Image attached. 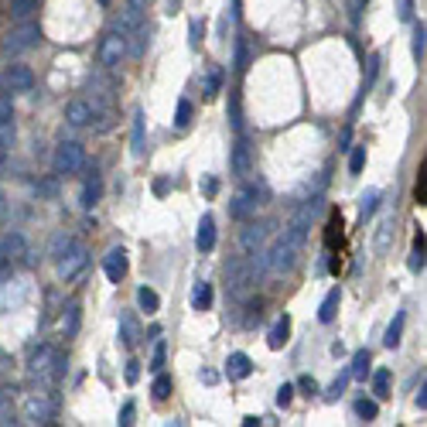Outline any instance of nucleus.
<instances>
[{
  "instance_id": "c03bdc74",
  "label": "nucleus",
  "mask_w": 427,
  "mask_h": 427,
  "mask_svg": "<svg viewBox=\"0 0 427 427\" xmlns=\"http://www.w3.org/2000/svg\"><path fill=\"white\" fill-rule=\"evenodd\" d=\"M229 123H233V130L243 127V120H239V96L233 93V106H229Z\"/></svg>"
},
{
  "instance_id": "79ce46f5",
  "label": "nucleus",
  "mask_w": 427,
  "mask_h": 427,
  "mask_svg": "<svg viewBox=\"0 0 427 427\" xmlns=\"http://www.w3.org/2000/svg\"><path fill=\"white\" fill-rule=\"evenodd\" d=\"M349 380H352V372L346 369V372H342V376H338V380H335V383L329 387V397H338V393L346 389V383H349Z\"/></svg>"
},
{
  "instance_id": "b1692460",
  "label": "nucleus",
  "mask_w": 427,
  "mask_h": 427,
  "mask_svg": "<svg viewBox=\"0 0 427 427\" xmlns=\"http://www.w3.org/2000/svg\"><path fill=\"white\" fill-rule=\"evenodd\" d=\"M99 195H103V181H99V175H93L86 185H82V205L93 209V205L99 202Z\"/></svg>"
},
{
  "instance_id": "6ab92c4d",
  "label": "nucleus",
  "mask_w": 427,
  "mask_h": 427,
  "mask_svg": "<svg viewBox=\"0 0 427 427\" xmlns=\"http://www.w3.org/2000/svg\"><path fill=\"white\" fill-rule=\"evenodd\" d=\"M404 325H407V314H404V311H397V314H393V321H389L387 335H383V342H387L389 349H397V346H400V338H404Z\"/></svg>"
},
{
  "instance_id": "7c9ffc66",
  "label": "nucleus",
  "mask_w": 427,
  "mask_h": 427,
  "mask_svg": "<svg viewBox=\"0 0 427 427\" xmlns=\"http://www.w3.org/2000/svg\"><path fill=\"white\" fill-rule=\"evenodd\" d=\"M376 205H380V192H376V188H369V192L363 195V202H359V215L369 219V215L376 212Z\"/></svg>"
},
{
  "instance_id": "a878e982",
  "label": "nucleus",
  "mask_w": 427,
  "mask_h": 427,
  "mask_svg": "<svg viewBox=\"0 0 427 427\" xmlns=\"http://www.w3.org/2000/svg\"><path fill=\"white\" fill-rule=\"evenodd\" d=\"M38 11V0H11V18L14 21H28Z\"/></svg>"
},
{
  "instance_id": "c756f323",
  "label": "nucleus",
  "mask_w": 427,
  "mask_h": 427,
  "mask_svg": "<svg viewBox=\"0 0 427 427\" xmlns=\"http://www.w3.org/2000/svg\"><path fill=\"white\" fill-rule=\"evenodd\" d=\"M349 372L355 376V380H363L369 372V352L366 349H359L355 355H352V366H349Z\"/></svg>"
},
{
  "instance_id": "aec40b11",
  "label": "nucleus",
  "mask_w": 427,
  "mask_h": 427,
  "mask_svg": "<svg viewBox=\"0 0 427 427\" xmlns=\"http://www.w3.org/2000/svg\"><path fill=\"white\" fill-rule=\"evenodd\" d=\"M192 308L195 311H209V308H212V284H209V280H198V284H195Z\"/></svg>"
},
{
  "instance_id": "5701e85b",
  "label": "nucleus",
  "mask_w": 427,
  "mask_h": 427,
  "mask_svg": "<svg viewBox=\"0 0 427 427\" xmlns=\"http://www.w3.org/2000/svg\"><path fill=\"white\" fill-rule=\"evenodd\" d=\"M79 318H82V308H79V304H69L65 314H62V335H65V338H72L79 331Z\"/></svg>"
},
{
  "instance_id": "ea45409f",
  "label": "nucleus",
  "mask_w": 427,
  "mask_h": 427,
  "mask_svg": "<svg viewBox=\"0 0 427 427\" xmlns=\"http://www.w3.org/2000/svg\"><path fill=\"white\" fill-rule=\"evenodd\" d=\"M363 164H366V147H355L352 157H349V171H352V175H359V171H363Z\"/></svg>"
},
{
  "instance_id": "6e6d98bb",
  "label": "nucleus",
  "mask_w": 427,
  "mask_h": 427,
  "mask_svg": "<svg viewBox=\"0 0 427 427\" xmlns=\"http://www.w3.org/2000/svg\"><path fill=\"white\" fill-rule=\"evenodd\" d=\"M38 195H55V181L48 178V181H41L38 185Z\"/></svg>"
},
{
  "instance_id": "20e7f679",
  "label": "nucleus",
  "mask_w": 427,
  "mask_h": 427,
  "mask_svg": "<svg viewBox=\"0 0 427 427\" xmlns=\"http://www.w3.org/2000/svg\"><path fill=\"white\" fill-rule=\"evenodd\" d=\"M86 267H89V250H86V246H79V243H72V246L59 256V280L72 284V280H76Z\"/></svg>"
},
{
  "instance_id": "4be33fe9",
  "label": "nucleus",
  "mask_w": 427,
  "mask_h": 427,
  "mask_svg": "<svg viewBox=\"0 0 427 427\" xmlns=\"http://www.w3.org/2000/svg\"><path fill=\"white\" fill-rule=\"evenodd\" d=\"M219 86H222V69H219V65H212V69L202 76V96L215 99V96H219Z\"/></svg>"
},
{
  "instance_id": "4c0bfd02",
  "label": "nucleus",
  "mask_w": 427,
  "mask_h": 427,
  "mask_svg": "<svg viewBox=\"0 0 427 427\" xmlns=\"http://www.w3.org/2000/svg\"><path fill=\"white\" fill-rule=\"evenodd\" d=\"M424 38H427L424 24H417V28H414V62H417V65L424 62Z\"/></svg>"
},
{
  "instance_id": "37998d69",
  "label": "nucleus",
  "mask_w": 427,
  "mask_h": 427,
  "mask_svg": "<svg viewBox=\"0 0 427 427\" xmlns=\"http://www.w3.org/2000/svg\"><path fill=\"white\" fill-rule=\"evenodd\" d=\"M164 355H168V346H164V342H157V346H154V359H151V369L164 366Z\"/></svg>"
},
{
  "instance_id": "f8f14e48",
  "label": "nucleus",
  "mask_w": 427,
  "mask_h": 427,
  "mask_svg": "<svg viewBox=\"0 0 427 427\" xmlns=\"http://www.w3.org/2000/svg\"><path fill=\"white\" fill-rule=\"evenodd\" d=\"M93 117H96V110H93V103H86V99H72V103L65 106V120H69L72 127H86Z\"/></svg>"
},
{
  "instance_id": "864d4df0",
  "label": "nucleus",
  "mask_w": 427,
  "mask_h": 427,
  "mask_svg": "<svg viewBox=\"0 0 427 427\" xmlns=\"http://www.w3.org/2000/svg\"><path fill=\"white\" fill-rule=\"evenodd\" d=\"M202 188H205V195L212 198V195L219 192V181H215V178H205V181H202Z\"/></svg>"
},
{
  "instance_id": "680f3d73",
  "label": "nucleus",
  "mask_w": 427,
  "mask_h": 427,
  "mask_svg": "<svg viewBox=\"0 0 427 427\" xmlns=\"http://www.w3.org/2000/svg\"><path fill=\"white\" fill-rule=\"evenodd\" d=\"M355 7H366V0H355Z\"/></svg>"
},
{
  "instance_id": "39448f33",
  "label": "nucleus",
  "mask_w": 427,
  "mask_h": 427,
  "mask_svg": "<svg viewBox=\"0 0 427 427\" xmlns=\"http://www.w3.org/2000/svg\"><path fill=\"white\" fill-rule=\"evenodd\" d=\"M82 164H86L82 144H76V140L59 144V151H55V171L59 175H76V171H82Z\"/></svg>"
},
{
  "instance_id": "6e6552de",
  "label": "nucleus",
  "mask_w": 427,
  "mask_h": 427,
  "mask_svg": "<svg viewBox=\"0 0 427 427\" xmlns=\"http://www.w3.org/2000/svg\"><path fill=\"white\" fill-rule=\"evenodd\" d=\"M31 86H35V72L28 65H11L4 72V89L7 93H31Z\"/></svg>"
},
{
  "instance_id": "412c9836",
  "label": "nucleus",
  "mask_w": 427,
  "mask_h": 427,
  "mask_svg": "<svg viewBox=\"0 0 427 427\" xmlns=\"http://www.w3.org/2000/svg\"><path fill=\"white\" fill-rule=\"evenodd\" d=\"M342 215L338 212H331V219H329V226H325V246L329 250H338L342 246Z\"/></svg>"
},
{
  "instance_id": "4d7b16f0",
  "label": "nucleus",
  "mask_w": 427,
  "mask_h": 427,
  "mask_svg": "<svg viewBox=\"0 0 427 427\" xmlns=\"http://www.w3.org/2000/svg\"><path fill=\"white\" fill-rule=\"evenodd\" d=\"M127 4H130V7H134L137 14H144V11H147V0H127Z\"/></svg>"
},
{
  "instance_id": "f704fd0d",
  "label": "nucleus",
  "mask_w": 427,
  "mask_h": 427,
  "mask_svg": "<svg viewBox=\"0 0 427 427\" xmlns=\"http://www.w3.org/2000/svg\"><path fill=\"white\" fill-rule=\"evenodd\" d=\"M151 393H154V400H168L171 397V380L164 376V372H157L154 387H151Z\"/></svg>"
},
{
  "instance_id": "a19ab883",
  "label": "nucleus",
  "mask_w": 427,
  "mask_h": 427,
  "mask_svg": "<svg viewBox=\"0 0 427 427\" xmlns=\"http://www.w3.org/2000/svg\"><path fill=\"white\" fill-rule=\"evenodd\" d=\"M7 120H14V103L11 96H0V123H7Z\"/></svg>"
},
{
  "instance_id": "49530a36",
  "label": "nucleus",
  "mask_w": 427,
  "mask_h": 427,
  "mask_svg": "<svg viewBox=\"0 0 427 427\" xmlns=\"http://www.w3.org/2000/svg\"><path fill=\"white\" fill-rule=\"evenodd\" d=\"M130 424H134V404L127 400V404H123V410H120V427H130Z\"/></svg>"
},
{
  "instance_id": "ddd939ff",
  "label": "nucleus",
  "mask_w": 427,
  "mask_h": 427,
  "mask_svg": "<svg viewBox=\"0 0 427 427\" xmlns=\"http://www.w3.org/2000/svg\"><path fill=\"white\" fill-rule=\"evenodd\" d=\"M253 168V157H250V144H246V137H239L233 147V175L236 178H246Z\"/></svg>"
},
{
  "instance_id": "2eb2a0df",
  "label": "nucleus",
  "mask_w": 427,
  "mask_h": 427,
  "mask_svg": "<svg viewBox=\"0 0 427 427\" xmlns=\"http://www.w3.org/2000/svg\"><path fill=\"white\" fill-rule=\"evenodd\" d=\"M250 372H253V359L246 352H233V355L226 359V376H229V380H246Z\"/></svg>"
},
{
  "instance_id": "8fccbe9b",
  "label": "nucleus",
  "mask_w": 427,
  "mask_h": 427,
  "mask_svg": "<svg viewBox=\"0 0 427 427\" xmlns=\"http://www.w3.org/2000/svg\"><path fill=\"white\" fill-rule=\"evenodd\" d=\"M297 387L304 389V393H308V397H314V393H318V383H314V380H311V376H301V380H297Z\"/></svg>"
},
{
  "instance_id": "c9c22d12",
  "label": "nucleus",
  "mask_w": 427,
  "mask_h": 427,
  "mask_svg": "<svg viewBox=\"0 0 427 427\" xmlns=\"http://www.w3.org/2000/svg\"><path fill=\"white\" fill-rule=\"evenodd\" d=\"M134 154H144V113H134Z\"/></svg>"
},
{
  "instance_id": "72a5a7b5",
  "label": "nucleus",
  "mask_w": 427,
  "mask_h": 427,
  "mask_svg": "<svg viewBox=\"0 0 427 427\" xmlns=\"http://www.w3.org/2000/svg\"><path fill=\"white\" fill-rule=\"evenodd\" d=\"M0 424H14V407H11V389H0Z\"/></svg>"
},
{
  "instance_id": "a18cd8bd",
  "label": "nucleus",
  "mask_w": 427,
  "mask_h": 427,
  "mask_svg": "<svg viewBox=\"0 0 427 427\" xmlns=\"http://www.w3.org/2000/svg\"><path fill=\"white\" fill-rule=\"evenodd\" d=\"M123 376H127V383H137V380H140V363H137V359H130V363H127V369H123Z\"/></svg>"
},
{
  "instance_id": "58836bf2",
  "label": "nucleus",
  "mask_w": 427,
  "mask_h": 427,
  "mask_svg": "<svg viewBox=\"0 0 427 427\" xmlns=\"http://www.w3.org/2000/svg\"><path fill=\"white\" fill-rule=\"evenodd\" d=\"M246 65H250V52H246V38L239 35V38H236V69L243 72Z\"/></svg>"
},
{
  "instance_id": "cd10ccee",
  "label": "nucleus",
  "mask_w": 427,
  "mask_h": 427,
  "mask_svg": "<svg viewBox=\"0 0 427 427\" xmlns=\"http://www.w3.org/2000/svg\"><path fill=\"white\" fill-rule=\"evenodd\" d=\"M192 103L188 99H178V110H175V130H188V123H192Z\"/></svg>"
},
{
  "instance_id": "423d86ee",
  "label": "nucleus",
  "mask_w": 427,
  "mask_h": 427,
  "mask_svg": "<svg viewBox=\"0 0 427 427\" xmlns=\"http://www.w3.org/2000/svg\"><path fill=\"white\" fill-rule=\"evenodd\" d=\"M38 41H41V28H38V24H21V28H14V31L7 35L4 52H7V55H21V52L35 48Z\"/></svg>"
},
{
  "instance_id": "a211bd4d",
  "label": "nucleus",
  "mask_w": 427,
  "mask_h": 427,
  "mask_svg": "<svg viewBox=\"0 0 427 427\" xmlns=\"http://www.w3.org/2000/svg\"><path fill=\"white\" fill-rule=\"evenodd\" d=\"M137 338H140V331H137V318L130 314V311H123V314H120V342H123L127 349H134Z\"/></svg>"
},
{
  "instance_id": "dca6fc26",
  "label": "nucleus",
  "mask_w": 427,
  "mask_h": 427,
  "mask_svg": "<svg viewBox=\"0 0 427 427\" xmlns=\"http://www.w3.org/2000/svg\"><path fill=\"white\" fill-rule=\"evenodd\" d=\"M287 338H291V318H287V314H280V318H277V325L271 329V335H267V346H271V349H284V346H287Z\"/></svg>"
},
{
  "instance_id": "bb28decb",
  "label": "nucleus",
  "mask_w": 427,
  "mask_h": 427,
  "mask_svg": "<svg viewBox=\"0 0 427 427\" xmlns=\"http://www.w3.org/2000/svg\"><path fill=\"white\" fill-rule=\"evenodd\" d=\"M137 304H140V311H147V314H154L157 308H161V297H157L151 287H140L137 291Z\"/></svg>"
},
{
  "instance_id": "2f4dec72",
  "label": "nucleus",
  "mask_w": 427,
  "mask_h": 427,
  "mask_svg": "<svg viewBox=\"0 0 427 427\" xmlns=\"http://www.w3.org/2000/svg\"><path fill=\"white\" fill-rule=\"evenodd\" d=\"M414 202H417V205H424V202H427V164H421V171H417V185H414Z\"/></svg>"
},
{
  "instance_id": "e2e57ef3",
  "label": "nucleus",
  "mask_w": 427,
  "mask_h": 427,
  "mask_svg": "<svg viewBox=\"0 0 427 427\" xmlns=\"http://www.w3.org/2000/svg\"><path fill=\"white\" fill-rule=\"evenodd\" d=\"M99 4H103V7H110V0H99Z\"/></svg>"
},
{
  "instance_id": "13d9d810",
  "label": "nucleus",
  "mask_w": 427,
  "mask_h": 427,
  "mask_svg": "<svg viewBox=\"0 0 427 427\" xmlns=\"http://www.w3.org/2000/svg\"><path fill=\"white\" fill-rule=\"evenodd\" d=\"M417 407H421V410L427 407V387H424V383H421V393H417Z\"/></svg>"
},
{
  "instance_id": "393cba45",
  "label": "nucleus",
  "mask_w": 427,
  "mask_h": 427,
  "mask_svg": "<svg viewBox=\"0 0 427 427\" xmlns=\"http://www.w3.org/2000/svg\"><path fill=\"white\" fill-rule=\"evenodd\" d=\"M407 267L414 273L417 271H424V229L414 236V253H410V260H407Z\"/></svg>"
},
{
  "instance_id": "bf43d9fd",
  "label": "nucleus",
  "mask_w": 427,
  "mask_h": 427,
  "mask_svg": "<svg viewBox=\"0 0 427 427\" xmlns=\"http://www.w3.org/2000/svg\"><path fill=\"white\" fill-rule=\"evenodd\" d=\"M198 35H202V28H198V21H192V48H198Z\"/></svg>"
},
{
  "instance_id": "09e8293b",
  "label": "nucleus",
  "mask_w": 427,
  "mask_h": 427,
  "mask_svg": "<svg viewBox=\"0 0 427 427\" xmlns=\"http://www.w3.org/2000/svg\"><path fill=\"white\" fill-rule=\"evenodd\" d=\"M69 246H72V239H69V236H59V239L52 243V256H62V253L69 250Z\"/></svg>"
},
{
  "instance_id": "de8ad7c7",
  "label": "nucleus",
  "mask_w": 427,
  "mask_h": 427,
  "mask_svg": "<svg viewBox=\"0 0 427 427\" xmlns=\"http://www.w3.org/2000/svg\"><path fill=\"white\" fill-rule=\"evenodd\" d=\"M291 397H294V387H291V383H284V387L277 389V404H280V407H287V404H291Z\"/></svg>"
},
{
  "instance_id": "c85d7f7f",
  "label": "nucleus",
  "mask_w": 427,
  "mask_h": 427,
  "mask_svg": "<svg viewBox=\"0 0 427 427\" xmlns=\"http://www.w3.org/2000/svg\"><path fill=\"white\" fill-rule=\"evenodd\" d=\"M372 393H376L380 400L389 397V369H376V372H372Z\"/></svg>"
},
{
  "instance_id": "473e14b6",
  "label": "nucleus",
  "mask_w": 427,
  "mask_h": 427,
  "mask_svg": "<svg viewBox=\"0 0 427 427\" xmlns=\"http://www.w3.org/2000/svg\"><path fill=\"white\" fill-rule=\"evenodd\" d=\"M389 233H393V219H383L376 229V253H383L389 246Z\"/></svg>"
},
{
  "instance_id": "052dcab7",
  "label": "nucleus",
  "mask_w": 427,
  "mask_h": 427,
  "mask_svg": "<svg viewBox=\"0 0 427 427\" xmlns=\"http://www.w3.org/2000/svg\"><path fill=\"white\" fill-rule=\"evenodd\" d=\"M4 161H7V147L0 144V168H4Z\"/></svg>"
},
{
  "instance_id": "9b49d317",
  "label": "nucleus",
  "mask_w": 427,
  "mask_h": 427,
  "mask_svg": "<svg viewBox=\"0 0 427 427\" xmlns=\"http://www.w3.org/2000/svg\"><path fill=\"white\" fill-rule=\"evenodd\" d=\"M260 202H256V188H246V192H236L233 202H229V215L233 219H246V215L256 209Z\"/></svg>"
},
{
  "instance_id": "5fc2aeb1",
  "label": "nucleus",
  "mask_w": 427,
  "mask_h": 427,
  "mask_svg": "<svg viewBox=\"0 0 427 427\" xmlns=\"http://www.w3.org/2000/svg\"><path fill=\"white\" fill-rule=\"evenodd\" d=\"M168 188H171V181H168V178H157V181H154V192L157 195H168Z\"/></svg>"
},
{
  "instance_id": "f03ea898",
  "label": "nucleus",
  "mask_w": 427,
  "mask_h": 427,
  "mask_svg": "<svg viewBox=\"0 0 427 427\" xmlns=\"http://www.w3.org/2000/svg\"><path fill=\"white\" fill-rule=\"evenodd\" d=\"M28 372L45 380V383H55L65 372V363H62V355L52 346H38V349L31 352V359H28Z\"/></svg>"
},
{
  "instance_id": "e433bc0d",
  "label": "nucleus",
  "mask_w": 427,
  "mask_h": 427,
  "mask_svg": "<svg viewBox=\"0 0 427 427\" xmlns=\"http://www.w3.org/2000/svg\"><path fill=\"white\" fill-rule=\"evenodd\" d=\"M355 414L363 417V421H376V414H380V407H376V400H355Z\"/></svg>"
},
{
  "instance_id": "603ef678",
  "label": "nucleus",
  "mask_w": 427,
  "mask_h": 427,
  "mask_svg": "<svg viewBox=\"0 0 427 427\" xmlns=\"http://www.w3.org/2000/svg\"><path fill=\"white\" fill-rule=\"evenodd\" d=\"M376 72H380V55H372V59H369V72H366V86H369V82H372V79H376Z\"/></svg>"
},
{
  "instance_id": "4468645a",
  "label": "nucleus",
  "mask_w": 427,
  "mask_h": 427,
  "mask_svg": "<svg viewBox=\"0 0 427 427\" xmlns=\"http://www.w3.org/2000/svg\"><path fill=\"white\" fill-rule=\"evenodd\" d=\"M195 246L202 253H212L215 250V219L209 212L202 215V222H198V233H195Z\"/></svg>"
},
{
  "instance_id": "3c124183",
  "label": "nucleus",
  "mask_w": 427,
  "mask_h": 427,
  "mask_svg": "<svg viewBox=\"0 0 427 427\" xmlns=\"http://www.w3.org/2000/svg\"><path fill=\"white\" fill-rule=\"evenodd\" d=\"M11 273H14L11 260H4V256H0V284H7V280H11Z\"/></svg>"
},
{
  "instance_id": "f257e3e1",
  "label": "nucleus",
  "mask_w": 427,
  "mask_h": 427,
  "mask_svg": "<svg viewBox=\"0 0 427 427\" xmlns=\"http://www.w3.org/2000/svg\"><path fill=\"white\" fill-rule=\"evenodd\" d=\"M297 253H301V243H297L294 236H287V233L277 236V243L263 253V267L273 273H287V271H294V263H297Z\"/></svg>"
},
{
  "instance_id": "7ed1b4c3",
  "label": "nucleus",
  "mask_w": 427,
  "mask_h": 427,
  "mask_svg": "<svg viewBox=\"0 0 427 427\" xmlns=\"http://www.w3.org/2000/svg\"><path fill=\"white\" fill-rule=\"evenodd\" d=\"M55 410H59V400L52 393H28V400H24V421L28 424H52Z\"/></svg>"
},
{
  "instance_id": "1a4fd4ad",
  "label": "nucleus",
  "mask_w": 427,
  "mask_h": 427,
  "mask_svg": "<svg viewBox=\"0 0 427 427\" xmlns=\"http://www.w3.org/2000/svg\"><path fill=\"white\" fill-rule=\"evenodd\" d=\"M103 271H106V280H113V284H120L123 277H127V271H130V260H127V253L120 250H110L106 256H103Z\"/></svg>"
},
{
  "instance_id": "9d476101",
  "label": "nucleus",
  "mask_w": 427,
  "mask_h": 427,
  "mask_svg": "<svg viewBox=\"0 0 427 427\" xmlns=\"http://www.w3.org/2000/svg\"><path fill=\"white\" fill-rule=\"evenodd\" d=\"M267 229H271L267 222H263V226H253V222H250V226L239 233V246H243V253H246V256H253V253L263 246V239H267Z\"/></svg>"
},
{
  "instance_id": "0eeeda50",
  "label": "nucleus",
  "mask_w": 427,
  "mask_h": 427,
  "mask_svg": "<svg viewBox=\"0 0 427 427\" xmlns=\"http://www.w3.org/2000/svg\"><path fill=\"white\" fill-rule=\"evenodd\" d=\"M127 55V38L120 35V31H110L103 45H99V65H106V69H117L120 62Z\"/></svg>"
},
{
  "instance_id": "f3484780",
  "label": "nucleus",
  "mask_w": 427,
  "mask_h": 427,
  "mask_svg": "<svg viewBox=\"0 0 427 427\" xmlns=\"http://www.w3.org/2000/svg\"><path fill=\"white\" fill-rule=\"evenodd\" d=\"M338 304H342V287H331V291L325 294V301H321V308H318V321L329 325L331 318L338 314Z\"/></svg>"
}]
</instances>
